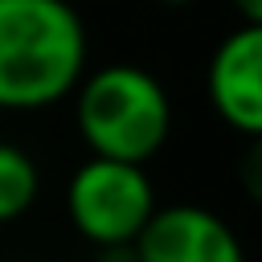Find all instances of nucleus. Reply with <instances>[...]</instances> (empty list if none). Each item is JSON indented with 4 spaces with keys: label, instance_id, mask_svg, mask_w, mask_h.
<instances>
[{
    "label": "nucleus",
    "instance_id": "1",
    "mask_svg": "<svg viewBox=\"0 0 262 262\" xmlns=\"http://www.w3.org/2000/svg\"><path fill=\"white\" fill-rule=\"evenodd\" d=\"M86 74V25L70 0H0V111H45Z\"/></svg>",
    "mask_w": 262,
    "mask_h": 262
},
{
    "label": "nucleus",
    "instance_id": "2",
    "mask_svg": "<svg viewBox=\"0 0 262 262\" xmlns=\"http://www.w3.org/2000/svg\"><path fill=\"white\" fill-rule=\"evenodd\" d=\"M74 119L90 156L147 164L172 135V98L151 70L111 61L78 78Z\"/></svg>",
    "mask_w": 262,
    "mask_h": 262
},
{
    "label": "nucleus",
    "instance_id": "3",
    "mask_svg": "<svg viewBox=\"0 0 262 262\" xmlns=\"http://www.w3.org/2000/svg\"><path fill=\"white\" fill-rule=\"evenodd\" d=\"M66 213L94 246H131L156 213V188L143 164L90 156L66 184Z\"/></svg>",
    "mask_w": 262,
    "mask_h": 262
},
{
    "label": "nucleus",
    "instance_id": "4",
    "mask_svg": "<svg viewBox=\"0 0 262 262\" xmlns=\"http://www.w3.org/2000/svg\"><path fill=\"white\" fill-rule=\"evenodd\" d=\"M209 102L217 119L242 135L262 131V25H237L225 33L209 57L205 74Z\"/></svg>",
    "mask_w": 262,
    "mask_h": 262
},
{
    "label": "nucleus",
    "instance_id": "5",
    "mask_svg": "<svg viewBox=\"0 0 262 262\" xmlns=\"http://www.w3.org/2000/svg\"><path fill=\"white\" fill-rule=\"evenodd\" d=\"M131 246L135 262H246L237 233L201 205H156Z\"/></svg>",
    "mask_w": 262,
    "mask_h": 262
},
{
    "label": "nucleus",
    "instance_id": "6",
    "mask_svg": "<svg viewBox=\"0 0 262 262\" xmlns=\"http://www.w3.org/2000/svg\"><path fill=\"white\" fill-rule=\"evenodd\" d=\"M37 192H41V172H37L33 156L25 147L0 139V225L29 213Z\"/></svg>",
    "mask_w": 262,
    "mask_h": 262
},
{
    "label": "nucleus",
    "instance_id": "7",
    "mask_svg": "<svg viewBox=\"0 0 262 262\" xmlns=\"http://www.w3.org/2000/svg\"><path fill=\"white\" fill-rule=\"evenodd\" d=\"M94 262H135V246H98Z\"/></svg>",
    "mask_w": 262,
    "mask_h": 262
},
{
    "label": "nucleus",
    "instance_id": "8",
    "mask_svg": "<svg viewBox=\"0 0 262 262\" xmlns=\"http://www.w3.org/2000/svg\"><path fill=\"white\" fill-rule=\"evenodd\" d=\"M229 4L246 25H262V0H229Z\"/></svg>",
    "mask_w": 262,
    "mask_h": 262
},
{
    "label": "nucleus",
    "instance_id": "9",
    "mask_svg": "<svg viewBox=\"0 0 262 262\" xmlns=\"http://www.w3.org/2000/svg\"><path fill=\"white\" fill-rule=\"evenodd\" d=\"M156 4H172V8H184V4H196V0H156Z\"/></svg>",
    "mask_w": 262,
    "mask_h": 262
}]
</instances>
